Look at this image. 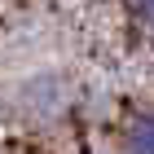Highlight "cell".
<instances>
[{"mask_svg": "<svg viewBox=\"0 0 154 154\" xmlns=\"http://www.w3.org/2000/svg\"><path fill=\"white\" fill-rule=\"evenodd\" d=\"M132 13H137V18L154 31V0H132Z\"/></svg>", "mask_w": 154, "mask_h": 154, "instance_id": "2", "label": "cell"}, {"mask_svg": "<svg viewBox=\"0 0 154 154\" xmlns=\"http://www.w3.org/2000/svg\"><path fill=\"white\" fill-rule=\"evenodd\" d=\"M123 145H128V150H154V110H141V115L128 123Z\"/></svg>", "mask_w": 154, "mask_h": 154, "instance_id": "1", "label": "cell"}]
</instances>
